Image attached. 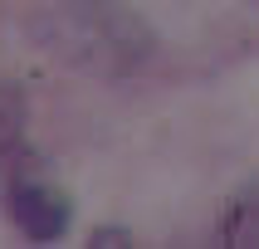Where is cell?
Here are the masks:
<instances>
[{"label":"cell","instance_id":"obj_2","mask_svg":"<svg viewBox=\"0 0 259 249\" xmlns=\"http://www.w3.org/2000/svg\"><path fill=\"white\" fill-rule=\"evenodd\" d=\"M20 127H25V93L15 83H0V152L20 142Z\"/></svg>","mask_w":259,"mask_h":249},{"label":"cell","instance_id":"obj_3","mask_svg":"<svg viewBox=\"0 0 259 249\" xmlns=\"http://www.w3.org/2000/svg\"><path fill=\"white\" fill-rule=\"evenodd\" d=\"M117 239H127L122 230H93V244H117Z\"/></svg>","mask_w":259,"mask_h":249},{"label":"cell","instance_id":"obj_1","mask_svg":"<svg viewBox=\"0 0 259 249\" xmlns=\"http://www.w3.org/2000/svg\"><path fill=\"white\" fill-rule=\"evenodd\" d=\"M5 195H10L15 225H20L29 239L49 244V239L64 234V225H69V195H64L59 186H49V181H39V176H25V181L10 186Z\"/></svg>","mask_w":259,"mask_h":249}]
</instances>
